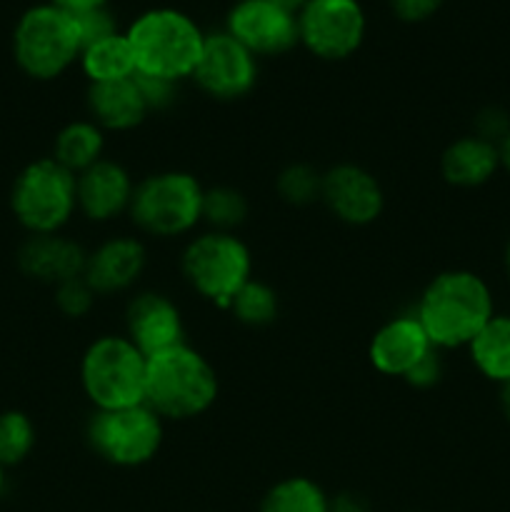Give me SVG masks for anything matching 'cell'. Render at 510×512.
<instances>
[{"label": "cell", "instance_id": "1", "mask_svg": "<svg viewBox=\"0 0 510 512\" xmlns=\"http://www.w3.org/2000/svg\"><path fill=\"white\" fill-rule=\"evenodd\" d=\"M413 313L438 350L468 348L495 315L493 293L473 270H445L425 285Z\"/></svg>", "mask_w": 510, "mask_h": 512}, {"label": "cell", "instance_id": "2", "mask_svg": "<svg viewBox=\"0 0 510 512\" xmlns=\"http://www.w3.org/2000/svg\"><path fill=\"white\" fill-rule=\"evenodd\" d=\"M135 58V73L180 83L193 78L205 45V33L195 18L178 8L143 10L125 30Z\"/></svg>", "mask_w": 510, "mask_h": 512}, {"label": "cell", "instance_id": "3", "mask_svg": "<svg viewBox=\"0 0 510 512\" xmlns=\"http://www.w3.org/2000/svg\"><path fill=\"white\" fill-rule=\"evenodd\" d=\"M220 393L210 360L183 343L148 358L145 403L163 420H193L208 413Z\"/></svg>", "mask_w": 510, "mask_h": 512}, {"label": "cell", "instance_id": "4", "mask_svg": "<svg viewBox=\"0 0 510 512\" xmlns=\"http://www.w3.org/2000/svg\"><path fill=\"white\" fill-rule=\"evenodd\" d=\"M83 38L75 15L53 3L25 10L13 28V58L33 80H55L80 58Z\"/></svg>", "mask_w": 510, "mask_h": 512}, {"label": "cell", "instance_id": "5", "mask_svg": "<svg viewBox=\"0 0 510 512\" xmlns=\"http://www.w3.org/2000/svg\"><path fill=\"white\" fill-rule=\"evenodd\" d=\"M203 193L188 170H160L135 183L128 215L150 238H183L203 223Z\"/></svg>", "mask_w": 510, "mask_h": 512}, {"label": "cell", "instance_id": "6", "mask_svg": "<svg viewBox=\"0 0 510 512\" xmlns=\"http://www.w3.org/2000/svg\"><path fill=\"white\" fill-rule=\"evenodd\" d=\"M148 358L128 335H100L80 358V388L95 410L145 403Z\"/></svg>", "mask_w": 510, "mask_h": 512}, {"label": "cell", "instance_id": "7", "mask_svg": "<svg viewBox=\"0 0 510 512\" xmlns=\"http://www.w3.org/2000/svg\"><path fill=\"white\" fill-rule=\"evenodd\" d=\"M180 273L200 298L228 310L235 293L253 278V253L235 233L205 230L185 245Z\"/></svg>", "mask_w": 510, "mask_h": 512}, {"label": "cell", "instance_id": "8", "mask_svg": "<svg viewBox=\"0 0 510 512\" xmlns=\"http://www.w3.org/2000/svg\"><path fill=\"white\" fill-rule=\"evenodd\" d=\"M10 210L28 235L60 233L78 213L75 175L53 158L33 160L15 175Z\"/></svg>", "mask_w": 510, "mask_h": 512}, {"label": "cell", "instance_id": "9", "mask_svg": "<svg viewBox=\"0 0 510 512\" xmlns=\"http://www.w3.org/2000/svg\"><path fill=\"white\" fill-rule=\"evenodd\" d=\"M165 420L148 403L93 410L85 423V443L115 468H140L163 448Z\"/></svg>", "mask_w": 510, "mask_h": 512}, {"label": "cell", "instance_id": "10", "mask_svg": "<svg viewBox=\"0 0 510 512\" xmlns=\"http://www.w3.org/2000/svg\"><path fill=\"white\" fill-rule=\"evenodd\" d=\"M368 18L360 0H308L298 10V38L320 60H345L360 50Z\"/></svg>", "mask_w": 510, "mask_h": 512}, {"label": "cell", "instance_id": "11", "mask_svg": "<svg viewBox=\"0 0 510 512\" xmlns=\"http://www.w3.org/2000/svg\"><path fill=\"white\" fill-rule=\"evenodd\" d=\"M193 80L215 100H240L258 83V58L225 30L205 33Z\"/></svg>", "mask_w": 510, "mask_h": 512}, {"label": "cell", "instance_id": "12", "mask_svg": "<svg viewBox=\"0 0 510 512\" xmlns=\"http://www.w3.org/2000/svg\"><path fill=\"white\" fill-rule=\"evenodd\" d=\"M225 33L233 35L255 58H275L300 45L298 15L270 0H238L228 10Z\"/></svg>", "mask_w": 510, "mask_h": 512}, {"label": "cell", "instance_id": "13", "mask_svg": "<svg viewBox=\"0 0 510 512\" xmlns=\"http://www.w3.org/2000/svg\"><path fill=\"white\" fill-rule=\"evenodd\" d=\"M320 200L345 225L365 228L383 215L385 193L370 170L355 163H340L323 173Z\"/></svg>", "mask_w": 510, "mask_h": 512}, {"label": "cell", "instance_id": "14", "mask_svg": "<svg viewBox=\"0 0 510 512\" xmlns=\"http://www.w3.org/2000/svg\"><path fill=\"white\" fill-rule=\"evenodd\" d=\"M125 335L145 358L188 343L180 308L175 300L155 290H145L130 298L125 308Z\"/></svg>", "mask_w": 510, "mask_h": 512}, {"label": "cell", "instance_id": "15", "mask_svg": "<svg viewBox=\"0 0 510 512\" xmlns=\"http://www.w3.org/2000/svg\"><path fill=\"white\" fill-rule=\"evenodd\" d=\"M78 210L90 223H110L130 210L135 180L123 163L103 158L80 175H75Z\"/></svg>", "mask_w": 510, "mask_h": 512}, {"label": "cell", "instance_id": "16", "mask_svg": "<svg viewBox=\"0 0 510 512\" xmlns=\"http://www.w3.org/2000/svg\"><path fill=\"white\" fill-rule=\"evenodd\" d=\"M435 345L425 335L415 313L395 315L385 320L370 338L368 358L380 375L405 378Z\"/></svg>", "mask_w": 510, "mask_h": 512}, {"label": "cell", "instance_id": "17", "mask_svg": "<svg viewBox=\"0 0 510 512\" xmlns=\"http://www.w3.org/2000/svg\"><path fill=\"white\" fill-rule=\"evenodd\" d=\"M145 263H148V253L138 238L115 235L90 250L83 278L98 295L125 293L138 283Z\"/></svg>", "mask_w": 510, "mask_h": 512}, {"label": "cell", "instance_id": "18", "mask_svg": "<svg viewBox=\"0 0 510 512\" xmlns=\"http://www.w3.org/2000/svg\"><path fill=\"white\" fill-rule=\"evenodd\" d=\"M88 253L63 233L28 235L18 250V268L38 283L60 285L85 273Z\"/></svg>", "mask_w": 510, "mask_h": 512}, {"label": "cell", "instance_id": "19", "mask_svg": "<svg viewBox=\"0 0 510 512\" xmlns=\"http://www.w3.org/2000/svg\"><path fill=\"white\" fill-rule=\"evenodd\" d=\"M85 103H88V118L103 133L105 130H110V133H128V130L143 125V120L150 113L135 75L128 80H115V83L90 85Z\"/></svg>", "mask_w": 510, "mask_h": 512}, {"label": "cell", "instance_id": "20", "mask_svg": "<svg viewBox=\"0 0 510 512\" xmlns=\"http://www.w3.org/2000/svg\"><path fill=\"white\" fill-rule=\"evenodd\" d=\"M498 170V145L478 138L475 133L453 140L440 155V175L453 188H480V185L490 183Z\"/></svg>", "mask_w": 510, "mask_h": 512}, {"label": "cell", "instance_id": "21", "mask_svg": "<svg viewBox=\"0 0 510 512\" xmlns=\"http://www.w3.org/2000/svg\"><path fill=\"white\" fill-rule=\"evenodd\" d=\"M470 360L490 383H510V315L495 313L485 328L470 340Z\"/></svg>", "mask_w": 510, "mask_h": 512}, {"label": "cell", "instance_id": "22", "mask_svg": "<svg viewBox=\"0 0 510 512\" xmlns=\"http://www.w3.org/2000/svg\"><path fill=\"white\" fill-rule=\"evenodd\" d=\"M105 133L90 118L70 120L68 125L58 130L53 143L55 163L63 165L73 175H80L105 158Z\"/></svg>", "mask_w": 510, "mask_h": 512}, {"label": "cell", "instance_id": "23", "mask_svg": "<svg viewBox=\"0 0 510 512\" xmlns=\"http://www.w3.org/2000/svg\"><path fill=\"white\" fill-rule=\"evenodd\" d=\"M78 65L90 85L115 83V80H128L135 75V58L125 33L108 35V38L85 45L80 50Z\"/></svg>", "mask_w": 510, "mask_h": 512}, {"label": "cell", "instance_id": "24", "mask_svg": "<svg viewBox=\"0 0 510 512\" xmlns=\"http://www.w3.org/2000/svg\"><path fill=\"white\" fill-rule=\"evenodd\" d=\"M258 512H330V498L310 478H285L265 493Z\"/></svg>", "mask_w": 510, "mask_h": 512}, {"label": "cell", "instance_id": "25", "mask_svg": "<svg viewBox=\"0 0 510 512\" xmlns=\"http://www.w3.org/2000/svg\"><path fill=\"white\" fill-rule=\"evenodd\" d=\"M278 293L268 283L250 278L230 300L228 313L248 328H265L278 318Z\"/></svg>", "mask_w": 510, "mask_h": 512}, {"label": "cell", "instance_id": "26", "mask_svg": "<svg viewBox=\"0 0 510 512\" xmlns=\"http://www.w3.org/2000/svg\"><path fill=\"white\" fill-rule=\"evenodd\" d=\"M248 218V200L240 190L230 185H215L205 188L203 193V223L208 230H223V233H235V228Z\"/></svg>", "mask_w": 510, "mask_h": 512}, {"label": "cell", "instance_id": "27", "mask_svg": "<svg viewBox=\"0 0 510 512\" xmlns=\"http://www.w3.org/2000/svg\"><path fill=\"white\" fill-rule=\"evenodd\" d=\"M35 448V425L23 410L0 413V465L5 470L23 463Z\"/></svg>", "mask_w": 510, "mask_h": 512}, {"label": "cell", "instance_id": "28", "mask_svg": "<svg viewBox=\"0 0 510 512\" xmlns=\"http://www.w3.org/2000/svg\"><path fill=\"white\" fill-rule=\"evenodd\" d=\"M275 190L280 198L295 208H305L320 200V190H323V173L308 163H293L288 168L280 170L278 180H275Z\"/></svg>", "mask_w": 510, "mask_h": 512}, {"label": "cell", "instance_id": "29", "mask_svg": "<svg viewBox=\"0 0 510 512\" xmlns=\"http://www.w3.org/2000/svg\"><path fill=\"white\" fill-rule=\"evenodd\" d=\"M95 298H98V293L85 283L83 275L55 285V305L65 318H85L93 310Z\"/></svg>", "mask_w": 510, "mask_h": 512}, {"label": "cell", "instance_id": "30", "mask_svg": "<svg viewBox=\"0 0 510 512\" xmlns=\"http://www.w3.org/2000/svg\"><path fill=\"white\" fill-rule=\"evenodd\" d=\"M80 28V38H83V48L85 45L95 43V40H103L108 35L120 33L118 30V20H115L113 10L110 8H98V10H88L83 15H75Z\"/></svg>", "mask_w": 510, "mask_h": 512}, {"label": "cell", "instance_id": "31", "mask_svg": "<svg viewBox=\"0 0 510 512\" xmlns=\"http://www.w3.org/2000/svg\"><path fill=\"white\" fill-rule=\"evenodd\" d=\"M138 88L143 93L145 105H148L150 113H158V110H168L175 103V95H178V83L163 78H150V75H138Z\"/></svg>", "mask_w": 510, "mask_h": 512}, {"label": "cell", "instance_id": "32", "mask_svg": "<svg viewBox=\"0 0 510 512\" xmlns=\"http://www.w3.org/2000/svg\"><path fill=\"white\" fill-rule=\"evenodd\" d=\"M510 133V115L498 105H488L475 118V135L488 143L500 145V140Z\"/></svg>", "mask_w": 510, "mask_h": 512}, {"label": "cell", "instance_id": "33", "mask_svg": "<svg viewBox=\"0 0 510 512\" xmlns=\"http://www.w3.org/2000/svg\"><path fill=\"white\" fill-rule=\"evenodd\" d=\"M440 353H443V350H430V353L405 375V383H408L410 388L418 390H428L433 388V385H438L440 378H443V358H440Z\"/></svg>", "mask_w": 510, "mask_h": 512}, {"label": "cell", "instance_id": "34", "mask_svg": "<svg viewBox=\"0 0 510 512\" xmlns=\"http://www.w3.org/2000/svg\"><path fill=\"white\" fill-rule=\"evenodd\" d=\"M445 0H388L390 10L398 15L403 23H423V20L433 18Z\"/></svg>", "mask_w": 510, "mask_h": 512}, {"label": "cell", "instance_id": "35", "mask_svg": "<svg viewBox=\"0 0 510 512\" xmlns=\"http://www.w3.org/2000/svg\"><path fill=\"white\" fill-rule=\"evenodd\" d=\"M48 3L58 5L60 10L70 15H83L88 10H98V8H108L110 0H48Z\"/></svg>", "mask_w": 510, "mask_h": 512}, {"label": "cell", "instance_id": "36", "mask_svg": "<svg viewBox=\"0 0 510 512\" xmlns=\"http://www.w3.org/2000/svg\"><path fill=\"white\" fill-rule=\"evenodd\" d=\"M330 512H370V508L360 495L340 493L338 498L330 500Z\"/></svg>", "mask_w": 510, "mask_h": 512}, {"label": "cell", "instance_id": "37", "mask_svg": "<svg viewBox=\"0 0 510 512\" xmlns=\"http://www.w3.org/2000/svg\"><path fill=\"white\" fill-rule=\"evenodd\" d=\"M498 153H500V168L508 170V173H510V133L505 135L503 140H500Z\"/></svg>", "mask_w": 510, "mask_h": 512}, {"label": "cell", "instance_id": "38", "mask_svg": "<svg viewBox=\"0 0 510 512\" xmlns=\"http://www.w3.org/2000/svg\"><path fill=\"white\" fill-rule=\"evenodd\" d=\"M500 410H503V418L510 423V383L500 385Z\"/></svg>", "mask_w": 510, "mask_h": 512}, {"label": "cell", "instance_id": "39", "mask_svg": "<svg viewBox=\"0 0 510 512\" xmlns=\"http://www.w3.org/2000/svg\"><path fill=\"white\" fill-rule=\"evenodd\" d=\"M270 3L280 5V8H285V10H290V13L298 15V10L303 8V5L308 3V0H270Z\"/></svg>", "mask_w": 510, "mask_h": 512}, {"label": "cell", "instance_id": "40", "mask_svg": "<svg viewBox=\"0 0 510 512\" xmlns=\"http://www.w3.org/2000/svg\"><path fill=\"white\" fill-rule=\"evenodd\" d=\"M503 265H505V273H508V278H510V240H508V245H505V253H503Z\"/></svg>", "mask_w": 510, "mask_h": 512}, {"label": "cell", "instance_id": "41", "mask_svg": "<svg viewBox=\"0 0 510 512\" xmlns=\"http://www.w3.org/2000/svg\"><path fill=\"white\" fill-rule=\"evenodd\" d=\"M3 490H5V468L0 465V495H3Z\"/></svg>", "mask_w": 510, "mask_h": 512}]
</instances>
